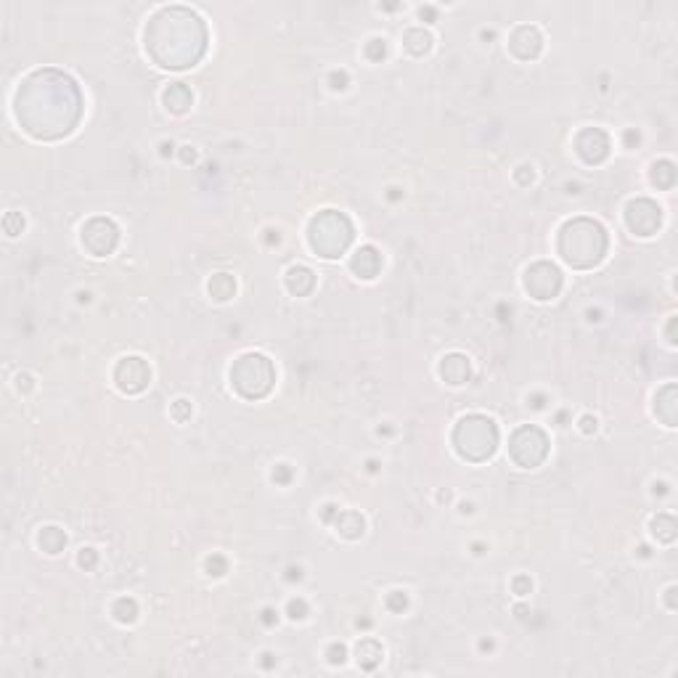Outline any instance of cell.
<instances>
[{
  "mask_svg": "<svg viewBox=\"0 0 678 678\" xmlns=\"http://www.w3.org/2000/svg\"><path fill=\"white\" fill-rule=\"evenodd\" d=\"M204 24L202 19L183 8H165L151 19L146 30V48L159 66L183 69L194 66L204 53Z\"/></svg>",
  "mask_w": 678,
  "mask_h": 678,
  "instance_id": "obj_1",
  "label": "cell"
},
{
  "mask_svg": "<svg viewBox=\"0 0 678 678\" xmlns=\"http://www.w3.org/2000/svg\"><path fill=\"white\" fill-rule=\"evenodd\" d=\"M607 252V233L596 220L578 217L559 231V255L573 268H594Z\"/></svg>",
  "mask_w": 678,
  "mask_h": 678,
  "instance_id": "obj_2",
  "label": "cell"
},
{
  "mask_svg": "<svg viewBox=\"0 0 678 678\" xmlns=\"http://www.w3.org/2000/svg\"><path fill=\"white\" fill-rule=\"evenodd\" d=\"M453 443H456V451L461 453L469 461H485L490 458L498 445V429L496 424L490 422L488 416H467L461 419L456 432H453Z\"/></svg>",
  "mask_w": 678,
  "mask_h": 678,
  "instance_id": "obj_3",
  "label": "cell"
},
{
  "mask_svg": "<svg viewBox=\"0 0 678 678\" xmlns=\"http://www.w3.org/2000/svg\"><path fill=\"white\" fill-rule=\"evenodd\" d=\"M353 242V226L342 212L326 210L310 220V247L321 257L334 260Z\"/></svg>",
  "mask_w": 678,
  "mask_h": 678,
  "instance_id": "obj_4",
  "label": "cell"
},
{
  "mask_svg": "<svg viewBox=\"0 0 678 678\" xmlns=\"http://www.w3.org/2000/svg\"><path fill=\"white\" fill-rule=\"evenodd\" d=\"M231 382L236 392L247 398V400H260L271 392L273 382H276V371L273 363L260 355V353H247L231 368Z\"/></svg>",
  "mask_w": 678,
  "mask_h": 678,
  "instance_id": "obj_5",
  "label": "cell"
},
{
  "mask_svg": "<svg viewBox=\"0 0 678 678\" xmlns=\"http://www.w3.org/2000/svg\"><path fill=\"white\" fill-rule=\"evenodd\" d=\"M509 453L512 458L525 469L538 467L546 453H548V440L543 435L538 427H522L512 435V443H509Z\"/></svg>",
  "mask_w": 678,
  "mask_h": 678,
  "instance_id": "obj_6",
  "label": "cell"
},
{
  "mask_svg": "<svg viewBox=\"0 0 678 678\" xmlns=\"http://www.w3.org/2000/svg\"><path fill=\"white\" fill-rule=\"evenodd\" d=\"M625 223L636 236H652L663 226V210L652 199H633L625 207Z\"/></svg>",
  "mask_w": 678,
  "mask_h": 678,
  "instance_id": "obj_7",
  "label": "cell"
},
{
  "mask_svg": "<svg viewBox=\"0 0 678 678\" xmlns=\"http://www.w3.org/2000/svg\"><path fill=\"white\" fill-rule=\"evenodd\" d=\"M525 289L535 300H551L562 289V273L551 262H535L525 273Z\"/></svg>",
  "mask_w": 678,
  "mask_h": 678,
  "instance_id": "obj_8",
  "label": "cell"
},
{
  "mask_svg": "<svg viewBox=\"0 0 678 678\" xmlns=\"http://www.w3.org/2000/svg\"><path fill=\"white\" fill-rule=\"evenodd\" d=\"M117 239H120V231L106 217H93L91 223L82 228V247L96 257L109 255L117 247Z\"/></svg>",
  "mask_w": 678,
  "mask_h": 678,
  "instance_id": "obj_9",
  "label": "cell"
},
{
  "mask_svg": "<svg viewBox=\"0 0 678 678\" xmlns=\"http://www.w3.org/2000/svg\"><path fill=\"white\" fill-rule=\"evenodd\" d=\"M149 379H151L149 366H146L143 358H138V355L122 358V361L117 363V368H114V382H117V387H120L122 392H127V395H136V392L146 390Z\"/></svg>",
  "mask_w": 678,
  "mask_h": 678,
  "instance_id": "obj_10",
  "label": "cell"
},
{
  "mask_svg": "<svg viewBox=\"0 0 678 678\" xmlns=\"http://www.w3.org/2000/svg\"><path fill=\"white\" fill-rule=\"evenodd\" d=\"M575 151L580 154V159L586 165H599L609 154V136L599 127H588L575 141Z\"/></svg>",
  "mask_w": 678,
  "mask_h": 678,
  "instance_id": "obj_11",
  "label": "cell"
},
{
  "mask_svg": "<svg viewBox=\"0 0 678 678\" xmlns=\"http://www.w3.org/2000/svg\"><path fill=\"white\" fill-rule=\"evenodd\" d=\"M509 48H512V53L517 56V59H522V61L535 59L543 48L541 32L535 30V27H519V30H514L512 40H509Z\"/></svg>",
  "mask_w": 678,
  "mask_h": 678,
  "instance_id": "obj_12",
  "label": "cell"
},
{
  "mask_svg": "<svg viewBox=\"0 0 678 678\" xmlns=\"http://www.w3.org/2000/svg\"><path fill=\"white\" fill-rule=\"evenodd\" d=\"M350 268H353L355 276H361V278H374L379 273V268H382V257H379V252L374 247H361L353 255V260H350Z\"/></svg>",
  "mask_w": 678,
  "mask_h": 678,
  "instance_id": "obj_13",
  "label": "cell"
},
{
  "mask_svg": "<svg viewBox=\"0 0 678 678\" xmlns=\"http://www.w3.org/2000/svg\"><path fill=\"white\" fill-rule=\"evenodd\" d=\"M440 377L445 379L448 384H464L469 379V361L464 355H458V353L443 358V363H440Z\"/></svg>",
  "mask_w": 678,
  "mask_h": 678,
  "instance_id": "obj_14",
  "label": "cell"
},
{
  "mask_svg": "<svg viewBox=\"0 0 678 678\" xmlns=\"http://www.w3.org/2000/svg\"><path fill=\"white\" fill-rule=\"evenodd\" d=\"M316 287V276L310 268H305V265H294V268H289L287 271V289L292 294H297V297H305V294H310Z\"/></svg>",
  "mask_w": 678,
  "mask_h": 678,
  "instance_id": "obj_15",
  "label": "cell"
},
{
  "mask_svg": "<svg viewBox=\"0 0 678 678\" xmlns=\"http://www.w3.org/2000/svg\"><path fill=\"white\" fill-rule=\"evenodd\" d=\"M165 106L170 109V111H175V114H183L188 106H191V101H194V96H191V91L183 85V82H172L170 88L165 91Z\"/></svg>",
  "mask_w": 678,
  "mask_h": 678,
  "instance_id": "obj_16",
  "label": "cell"
},
{
  "mask_svg": "<svg viewBox=\"0 0 678 678\" xmlns=\"http://www.w3.org/2000/svg\"><path fill=\"white\" fill-rule=\"evenodd\" d=\"M363 530H366V522H363V517L358 512H339L337 514V533L339 535H345L350 541H355V538H361Z\"/></svg>",
  "mask_w": 678,
  "mask_h": 678,
  "instance_id": "obj_17",
  "label": "cell"
},
{
  "mask_svg": "<svg viewBox=\"0 0 678 678\" xmlns=\"http://www.w3.org/2000/svg\"><path fill=\"white\" fill-rule=\"evenodd\" d=\"M403 46H406L408 53H413V56H424L429 46H432V35L429 32H424L422 27H413V30H408L403 35Z\"/></svg>",
  "mask_w": 678,
  "mask_h": 678,
  "instance_id": "obj_18",
  "label": "cell"
},
{
  "mask_svg": "<svg viewBox=\"0 0 678 678\" xmlns=\"http://www.w3.org/2000/svg\"><path fill=\"white\" fill-rule=\"evenodd\" d=\"M676 387L668 384L660 395H657V416L663 419L668 427H676Z\"/></svg>",
  "mask_w": 678,
  "mask_h": 678,
  "instance_id": "obj_19",
  "label": "cell"
},
{
  "mask_svg": "<svg viewBox=\"0 0 678 678\" xmlns=\"http://www.w3.org/2000/svg\"><path fill=\"white\" fill-rule=\"evenodd\" d=\"M210 294L215 297L217 302H226L233 297V292H236V281L228 276V273H217V276H212L210 278Z\"/></svg>",
  "mask_w": 678,
  "mask_h": 678,
  "instance_id": "obj_20",
  "label": "cell"
},
{
  "mask_svg": "<svg viewBox=\"0 0 678 678\" xmlns=\"http://www.w3.org/2000/svg\"><path fill=\"white\" fill-rule=\"evenodd\" d=\"M379 660H382V647H379L374 639H363L361 644H358V663L366 670H374Z\"/></svg>",
  "mask_w": 678,
  "mask_h": 678,
  "instance_id": "obj_21",
  "label": "cell"
},
{
  "mask_svg": "<svg viewBox=\"0 0 678 678\" xmlns=\"http://www.w3.org/2000/svg\"><path fill=\"white\" fill-rule=\"evenodd\" d=\"M652 533H654V538L663 543H673L676 541V519L670 517V514H660V517H654L652 519Z\"/></svg>",
  "mask_w": 678,
  "mask_h": 678,
  "instance_id": "obj_22",
  "label": "cell"
},
{
  "mask_svg": "<svg viewBox=\"0 0 678 678\" xmlns=\"http://www.w3.org/2000/svg\"><path fill=\"white\" fill-rule=\"evenodd\" d=\"M652 183L657 186V188H673V183H676V167L673 162H657V165L652 167Z\"/></svg>",
  "mask_w": 678,
  "mask_h": 678,
  "instance_id": "obj_23",
  "label": "cell"
},
{
  "mask_svg": "<svg viewBox=\"0 0 678 678\" xmlns=\"http://www.w3.org/2000/svg\"><path fill=\"white\" fill-rule=\"evenodd\" d=\"M40 548L43 551H48V554H59L61 548L66 546V535L61 533L59 528H46L43 533H40Z\"/></svg>",
  "mask_w": 678,
  "mask_h": 678,
  "instance_id": "obj_24",
  "label": "cell"
},
{
  "mask_svg": "<svg viewBox=\"0 0 678 678\" xmlns=\"http://www.w3.org/2000/svg\"><path fill=\"white\" fill-rule=\"evenodd\" d=\"M138 615V604L133 599H120V602L114 604V618L120 620V623H133Z\"/></svg>",
  "mask_w": 678,
  "mask_h": 678,
  "instance_id": "obj_25",
  "label": "cell"
},
{
  "mask_svg": "<svg viewBox=\"0 0 678 678\" xmlns=\"http://www.w3.org/2000/svg\"><path fill=\"white\" fill-rule=\"evenodd\" d=\"M366 56H368L371 61H382L384 56H387V43H384V40H379V37L368 40V46H366Z\"/></svg>",
  "mask_w": 678,
  "mask_h": 678,
  "instance_id": "obj_26",
  "label": "cell"
},
{
  "mask_svg": "<svg viewBox=\"0 0 678 678\" xmlns=\"http://www.w3.org/2000/svg\"><path fill=\"white\" fill-rule=\"evenodd\" d=\"M387 607H390L392 612H403L408 607V596L403 591H392L390 596H387Z\"/></svg>",
  "mask_w": 678,
  "mask_h": 678,
  "instance_id": "obj_27",
  "label": "cell"
},
{
  "mask_svg": "<svg viewBox=\"0 0 678 678\" xmlns=\"http://www.w3.org/2000/svg\"><path fill=\"white\" fill-rule=\"evenodd\" d=\"M226 570H228V562L223 557H210L207 559V573L210 575H215V578H220V575H226Z\"/></svg>",
  "mask_w": 678,
  "mask_h": 678,
  "instance_id": "obj_28",
  "label": "cell"
},
{
  "mask_svg": "<svg viewBox=\"0 0 678 678\" xmlns=\"http://www.w3.org/2000/svg\"><path fill=\"white\" fill-rule=\"evenodd\" d=\"M305 615H307V604H305V599H292V602H289V618L302 620Z\"/></svg>",
  "mask_w": 678,
  "mask_h": 678,
  "instance_id": "obj_29",
  "label": "cell"
},
{
  "mask_svg": "<svg viewBox=\"0 0 678 678\" xmlns=\"http://www.w3.org/2000/svg\"><path fill=\"white\" fill-rule=\"evenodd\" d=\"M96 551L93 548H82L80 551V557H77V562H80V567H85V570H91V567H96Z\"/></svg>",
  "mask_w": 678,
  "mask_h": 678,
  "instance_id": "obj_30",
  "label": "cell"
},
{
  "mask_svg": "<svg viewBox=\"0 0 678 678\" xmlns=\"http://www.w3.org/2000/svg\"><path fill=\"white\" fill-rule=\"evenodd\" d=\"M345 657H347V649L342 647V644H334V647L329 649V663L332 665H342L345 663Z\"/></svg>",
  "mask_w": 678,
  "mask_h": 678,
  "instance_id": "obj_31",
  "label": "cell"
},
{
  "mask_svg": "<svg viewBox=\"0 0 678 678\" xmlns=\"http://www.w3.org/2000/svg\"><path fill=\"white\" fill-rule=\"evenodd\" d=\"M530 588H533V583H530V578H525V575H519V578H514V594H519V596H525V594H528Z\"/></svg>",
  "mask_w": 678,
  "mask_h": 678,
  "instance_id": "obj_32",
  "label": "cell"
},
{
  "mask_svg": "<svg viewBox=\"0 0 678 678\" xmlns=\"http://www.w3.org/2000/svg\"><path fill=\"white\" fill-rule=\"evenodd\" d=\"M289 477H292V472H289L287 464H278V467L273 469V480H276V483L287 485V483H289Z\"/></svg>",
  "mask_w": 678,
  "mask_h": 678,
  "instance_id": "obj_33",
  "label": "cell"
},
{
  "mask_svg": "<svg viewBox=\"0 0 678 678\" xmlns=\"http://www.w3.org/2000/svg\"><path fill=\"white\" fill-rule=\"evenodd\" d=\"M332 88H334V91H342V88H347V72H334V75H332Z\"/></svg>",
  "mask_w": 678,
  "mask_h": 678,
  "instance_id": "obj_34",
  "label": "cell"
},
{
  "mask_svg": "<svg viewBox=\"0 0 678 678\" xmlns=\"http://www.w3.org/2000/svg\"><path fill=\"white\" fill-rule=\"evenodd\" d=\"M580 429H583L586 435L596 432V419H594V416H583V419H580Z\"/></svg>",
  "mask_w": 678,
  "mask_h": 678,
  "instance_id": "obj_35",
  "label": "cell"
},
{
  "mask_svg": "<svg viewBox=\"0 0 678 678\" xmlns=\"http://www.w3.org/2000/svg\"><path fill=\"white\" fill-rule=\"evenodd\" d=\"M528 170H533V167L525 165V167H519V172H517V181L525 183V186H528V183H533V172L528 175Z\"/></svg>",
  "mask_w": 678,
  "mask_h": 678,
  "instance_id": "obj_36",
  "label": "cell"
},
{
  "mask_svg": "<svg viewBox=\"0 0 678 678\" xmlns=\"http://www.w3.org/2000/svg\"><path fill=\"white\" fill-rule=\"evenodd\" d=\"M181 157H183V162H186V165H191V162H196V151L191 149V146H183Z\"/></svg>",
  "mask_w": 678,
  "mask_h": 678,
  "instance_id": "obj_37",
  "label": "cell"
},
{
  "mask_svg": "<svg viewBox=\"0 0 678 678\" xmlns=\"http://www.w3.org/2000/svg\"><path fill=\"white\" fill-rule=\"evenodd\" d=\"M300 578H302V570H300V567H297V570H294V567L289 570V580H300Z\"/></svg>",
  "mask_w": 678,
  "mask_h": 678,
  "instance_id": "obj_38",
  "label": "cell"
},
{
  "mask_svg": "<svg viewBox=\"0 0 678 678\" xmlns=\"http://www.w3.org/2000/svg\"><path fill=\"white\" fill-rule=\"evenodd\" d=\"M419 16H422V19H424V16H427V19H435V11H432V8H422V11H419Z\"/></svg>",
  "mask_w": 678,
  "mask_h": 678,
  "instance_id": "obj_39",
  "label": "cell"
},
{
  "mask_svg": "<svg viewBox=\"0 0 678 678\" xmlns=\"http://www.w3.org/2000/svg\"><path fill=\"white\" fill-rule=\"evenodd\" d=\"M262 615H265V618H262V620H265V623H268V625H271V623H273V609H265V612H262Z\"/></svg>",
  "mask_w": 678,
  "mask_h": 678,
  "instance_id": "obj_40",
  "label": "cell"
}]
</instances>
